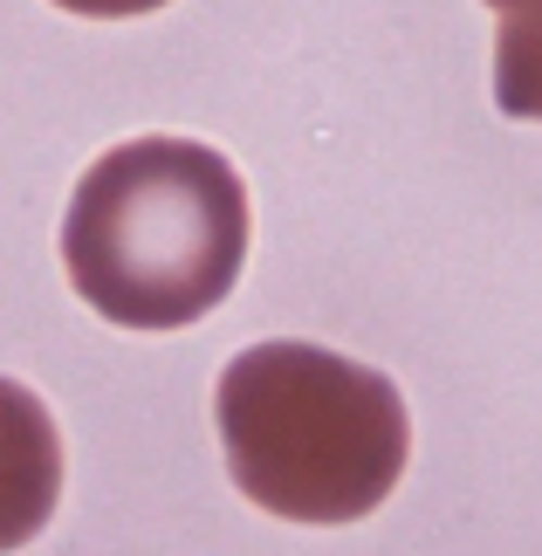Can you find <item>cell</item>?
Instances as JSON below:
<instances>
[{
  "label": "cell",
  "instance_id": "4",
  "mask_svg": "<svg viewBox=\"0 0 542 556\" xmlns=\"http://www.w3.org/2000/svg\"><path fill=\"white\" fill-rule=\"evenodd\" d=\"M494 14V103L515 124H542V0H488Z\"/></svg>",
  "mask_w": 542,
  "mask_h": 556
},
{
  "label": "cell",
  "instance_id": "1",
  "mask_svg": "<svg viewBox=\"0 0 542 556\" xmlns=\"http://www.w3.org/2000/svg\"><path fill=\"white\" fill-rule=\"evenodd\" d=\"M62 268L103 324L186 330L248 268V186L200 138H131L76 179Z\"/></svg>",
  "mask_w": 542,
  "mask_h": 556
},
{
  "label": "cell",
  "instance_id": "3",
  "mask_svg": "<svg viewBox=\"0 0 542 556\" xmlns=\"http://www.w3.org/2000/svg\"><path fill=\"white\" fill-rule=\"evenodd\" d=\"M62 502V433L28 384L0 378V556L35 543Z\"/></svg>",
  "mask_w": 542,
  "mask_h": 556
},
{
  "label": "cell",
  "instance_id": "5",
  "mask_svg": "<svg viewBox=\"0 0 542 556\" xmlns=\"http://www.w3.org/2000/svg\"><path fill=\"white\" fill-rule=\"evenodd\" d=\"M55 8L83 21H138V14H159L165 0H55Z\"/></svg>",
  "mask_w": 542,
  "mask_h": 556
},
{
  "label": "cell",
  "instance_id": "2",
  "mask_svg": "<svg viewBox=\"0 0 542 556\" xmlns=\"http://www.w3.org/2000/svg\"><path fill=\"white\" fill-rule=\"evenodd\" d=\"M213 426L234 488L262 516L302 529H343L392 502L412 460V413L385 371L323 344L241 351L220 371Z\"/></svg>",
  "mask_w": 542,
  "mask_h": 556
}]
</instances>
